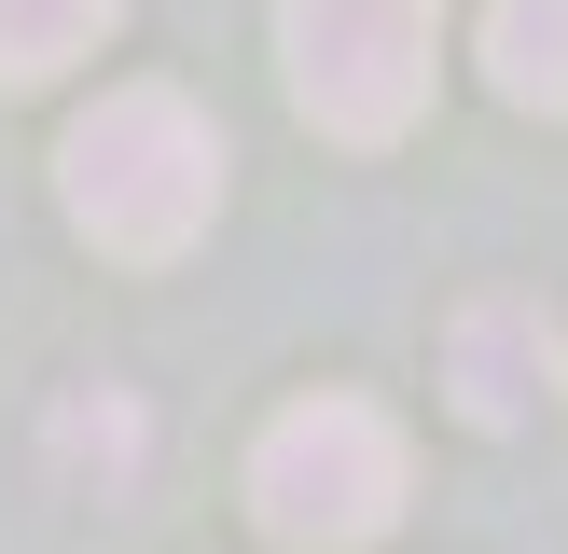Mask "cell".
I'll return each instance as SVG.
<instances>
[{"instance_id":"1","label":"cell","mask_w":568,"mask_h":554,"mask_svg":"<svg viewBox=\"0 0 568 554\" xmlns=\"http://www.w3.org/2000/svg\"><path fill=\"white\" fill-rule=\"evenodd\" d=\"M55 194H70V222L98 249L166 264V249H194L209 208H222V125L181 83H111V98L55 138Z\"/></svg>"},{"instance_id":"2","label":"cell","mask_w":568,"mask_h":554,"mask_svg":"<svg viewBox=\"0 0 568 554\" xmlns=\"http://www.w3.org/2000/svg\"><path fill=\"white\" fill-rule=\"evenodd\" d=\"M250 513H264V541H292V554L388 541V513H403V430H388L375 402H292L264 443H250Z\"/></svg>"},{"instance_id":"3","label":"cell","mask_w":568,"mask_h":554,"mask_svg":"<svg viewBox=\"0 0 568 554\" xmlns=\"http://www.w3.org/2000/svg\"><path fill=\"white\" fill-rule=\"evenodd\" d=\"M444 0H277V55L320 138H403L430 111Z\"/></svg>"},{"instance_id":"4","label":"cell","mask_w":568,"mask_h":554,"mask_svg":"<svg viewBox=\"0 0 568 554\" xmlns=\"http://www.w3.org/2000/svg\"><path fill=\"white\" fill-rule=\"evenodd\" d=\"M555 375H568V347H555V319L541 305H458V332H444V388H458V416L471 430H527V416L555 402Z\"/></svg>"},{"instance_id":"5","label":"cell","mask_w":568,"mask_h":554,"mask_svg":"<svg viewBox=\"0 0 568 554\" xmlns=\"http://www.w3.org/2000/svg\"><path fill=\"white\" fill-rule=\"evenodd\" d=\"M486 83L514 111H568V0H486Z\"/></svg>"},{"instance_id":"6","label":"cell","mask_w":568,"mask_h":554,"mask_svg":"<svg viewBox=\"0 0 568 554\" xmlns=\"http://www.w3.org/2000/svg\"><path fill=\"white\" fill-rule=\"evenodd\" d=\"M125 0H0V83H55Z\"/></svg>"},{"instance_id":"7","label":"cell","mask_w":568,"mask_h":554,"mask_svg":"<svg viewBox=\"0 0 568 554\" xmlns=\"http://www.w3.org/2000/svg\"><path fill=\"white\" fill-rule=\"evenodd\" d=\"M55 471H70V485H125L139 471V402L125 388H83V402H55Z\"/></svg>"}]
</instances>
